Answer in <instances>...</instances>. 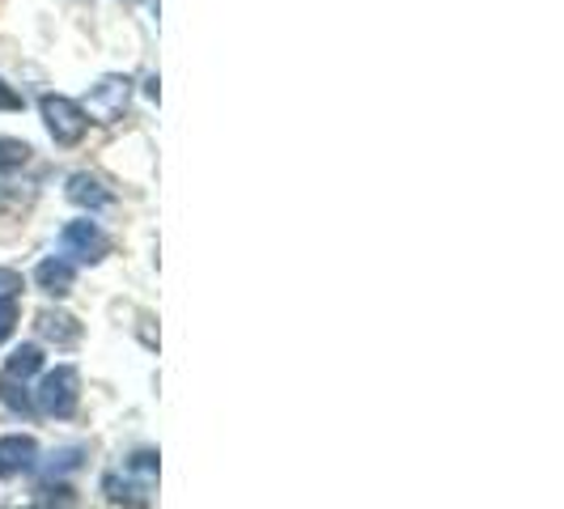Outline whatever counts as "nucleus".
Instances as JSON below:
<instances>
[{
    "instance_id": "f257e3e1",
    "label": "nucleus",
    "mask_w": 564,
    "mask_h": 509,
    "mask_svg": "<svg viewBox=\"0 0 564 509\" xmlns=\"http://www.w3.org/2000/svg\"><path fill=\"white\" fill-rule=\"evenodd\" d=\"M82 403V373L73 366H56L43 373L39 391H34V408L43 416H56V421H68Z\"/></svg>"
},
{
    "instance_id": "f03ea898",
    "label": "nucleus",
    "mask_w": 564,
    "mask_h": 509,
    "mask_svg": "<svg viewBox=\"0 0 564 509\" xmlns=\"http://www.w3.org/2000/svg\"><path fill=\"white\" fill-rule=\"evenodd\" d=\"M39 111H43V123H47V132H52L56 144H77L85 137V128H89L82 102L64 98V94H43Z\"/></svg>"
},
{
    "instance_id": "7ed1b4c3",
    "label": "nucleus",
    "mask_w": 564,
    "mask_h": 509,
    "mask_svg": "<svg viewBox=\"0 0 564 509\" xmlns=\"http://www.w3.org/2000/svg\"><path fill=\"white\" fill-rule=\"evenodd\" d=\"M128 102H132V77H102V82L89 89V98H85V119H98V123H115L119 115L128 111Z\"/></svg>"
},
{
    "instance_id": "20e7f679",
    "label": "nucleus",
    "mask_w": 564,
    "mask_h": 509,
    "mask_svg": "<svg viewBox=\"0 0 564 509\" xmlns=\"http://www.w3.org/2000/svg\"><path fill=\"white\" fill-rule=\"evenodd\" d=\"M59 242H64V251L77 254L82 263H102V259L111 254V238L102 234V226H98V221H89V217H82V221H68V226H64V234H59Z\"/></svg>"
},
{
    "instance_id": "39448f33",
    "label": "nucleus",
    "mask_w": 564,
    "mask_h": 509,
    "mask_svg": "<svg viewBox=\"0 0 564 509\" xmlns=\"http://www.w3.org/2000/svg\"><path fill=\"white\" fill-rule=\"evenodd\" d=\"M39 463V442L26 437V433H9V437H0V480H9V476H22Z\"/></svg>"
},
{
    "instance_id": "423d86ee",
    "label": "nucleus",
    "mask_w": 564,
    "mask_h": 509,
    "mask_svg": "<svg viewBox=\"0 0 564 509\" xmlns=\"http://www.w3.org/2000/svg\"><path fill=\"white\" fill-rule=\"evenodd\" d=\"M34 281H39V289H43V293H52V297H64V293H73L77 268H73L68 259L52 254V259H43V263L34 268Z\"/></svg>"
},
{
    "instance_id": "0eeeda50",
    "label": "nucleus",
    "mask_w": 564,
    "mask_h": 509,
    "mask_svg": "<svg viewBox=\"0 0 564 509\" xmlns=\"http://www.w3.org/2000/svg\"><path fill=\"white\" fill-rule=\"evenodd\" d=\"M64 196L73 199L77 208H85V213H102V208L111 204V192H107L94 174H73L68 187H64Z\"/></svg>"
},
{
    "instance_id": "6e6552de",
    "label": "nucleus",
    "mask_w": 564,
    "mask_h": 509,
    "mask_svg": "<svg viewBox=\"0 0 564 509\" xmlns=\"http://www.w3.org/2000/svg\"><path fill=\"white\" fill-rule=\"evenodd\" d=\"M39 336L52 339L56 348H73L77 339H82V327H77V318L64 311H43L39 314Z\"/></svg>"
},
{
    "instance_id": "1a4fd4ad",
    "label": "nucleus",
    "mask_w": 564,
    "mask_h": 509,
    "mask_svg": "<svg viewBox=\"0 0 564 509\" xmlns=\"http://www.w3.org/2000/svg\"><path fill=\"white\" fill-rule=\"evenodd\" d=\"M39 369H43V348L39 344H22V348H13L4 357V378H13V382H26L30 373H39Z\"/></svg>"
},
{
    "instance_id": "9d476101",
    "label": "nucleus",
    "mask_w": 564,
    "mask_h": 509,
    "mask_svg": "<svg viewBox=\"0 0 564 509\" xmlns=\"http://www.w3.org/2000/svg\"><path fill=\"white\" fill-rule=\"evenodd\" d=\"M30 153H34V149H30L26 141H18V137H0V174H4V170H22L30 162Z\"/></svg>"
},
{
    "instance_id": "9b49d317",
    "label": "nucleus",
    "mask_w": 564,
    "mask_h": 509,
    "mask_svg": "<svg viewBox=\"0 0 564 509\" xmlns=\"http://www.w3.org/2000/svg\"><path fill=\"white\" fill-rule=\"evenodd\" d=\"M18 318H22V311H18V293H0V344L13 336Z\"/></svg>"
},
{
    "instance_id": "f8f14e48",
    "label": "nucleus",
    "mask_w": 564,
    "mask_h": 509,
    "mask_svg": "<svg viewBox=\"0 0 564 509\" xmlns=\"http://www.w3.org/2000/svg\"><path fill=\"white\" fill-rule=\"evenodd\" d=\"M0 399H4V403H9L13 412H22V416H26L30 408H34V399H30L26 391H22L18 382H13V378H0Z\"/></svg>"
},
{
    "instance_id": "ddd939ff",
    "label": "nucleus",
    "mask_w": 564,
    "mask_h": 509,
    "mask_svg": "<svg viewBox=\"0 0 564 509\" xmlns=\"http://www.w3.org/2000/svg\"><path fill=\"white\" fill-rule=\"evenodd\" d=\"M0 111H22V94L4 82H0Z\"/></svg>"
},
{
    "instance_id": "4468645a",
    "label": "nucleus",
    "mask_w": 564,
    "mask_h": 509,
    "mask_svg": "<svg viewBox=\"0 0 564 509\" xmlns=\"http://www.w3.org/2000/svg\"><path fill=\"white\" fill-rule=\"evenodd\" d=\"M13 289H22V277L18 272H0V293H13Z\"/></svg>"
}]
</instances>
